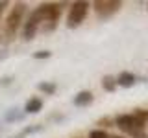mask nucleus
<instances>
[{
  "mask_svg": "<svg viewBox=\"0 0 148 138\" xmlns=\"http://www.w3.org/2000/svg\"><path fill=\"white\" fill-rule=\"evenodd\" d=\"M39 26H41V18L37 17L35 11H32L30 17H28L24 20V24H22V39L32 41L35 37V33L39 31Z\"/></svg>",
  "mask_w": 148,
  "mask_h": 138,
  "instance_id": "obj_6",
  "label": "nucleus"
},
{
  "mask_svg": "<svg viewBox=\"0 0 148 138\" xmlns=\"http://www.w3.org/2000/svg\"><path fill=\"white\" fill-rule=\"evenodd\" d=\"M115 125L130 135V133H133V131H145L146 123L143 122L141 118H137L135 114H120V116L115 118Z\"/></svg>",
  "mask_w": 148,
  "mask_h": 138,
  "instance_id": "obj_4",
  "label": "nucleus"
},
{
  "mask_svg": "<svg viewBox=\"0 0 148 138\" xmlns=\"http://www.w3.org/2000/svg\"><path fill=\"white\" fill-rule=\"evenodd\" d=\"M50 55H52V53H50L48 50H41V52H35V53H34V57H35V59H48Z\"/></svg>",
  "mask_w": 148,
  "mask_h": 138,
  "instance_id": "obj_14",
  "label": "nucleus"
},
{
  "mask_svg": "<svg viewBox=\"0 0 148 138\" xmlns=\"http://www.w3.org/2000/svg\"><path fill=\"white\" fill-rule=\"evenodd\" d=\"M92 6H95V11H96L98 17L109 18L111 15H115V13L120 9L122 2H119V0H96Z\"/></svg>",
  "mask_w": 148,
  "mask_h": 138,
  "instance_id": "obj_5",
  "label": "nucleus"
},
{
  "mask_svg": "<svg viewBox=\"0 0 148 138\" xmlns=\"http://www.w3.org/2000/svg\"><path fill=\"white\" fill-rule=\"evenodd\" d=\"M133 114H135L137 118H141L145 123H148V110L146 109H135V112H133Z\"/></svg>",
  "mask_w": 148,
  "mask_h": 138,
  "instance_id": "obj_13",
  "label": "nucleus"
},
{
  "mask_svg": "<svg viewBox=\"0 0 148 138\" xmlns=\"http://www.w3.org/2000/svg\"><path fill=\"white\" fill-rule=\"evenodd\" d=\"M35 13L41 18V24H48V30H50V28H56V22L61 15V4H54V2L41 4L35 9Z\"/></svg>",
  "mask_w": 148,
  "mask_h": 138,
  "instance_id": "obj_2",
  "label": "nucleus"
},
{
  "mask_svg": "<svg viewBox=\"0 0 148 138\" xmlns=\"http://www.w3.org/2000/svg\"><path fill=\"white\" fill-rule=\"evenodd\" d=\"M109 138H126V136H120V135H113V136H109Z\"/></svg>",
  "mask_w": 148,
  "mask_h": 138,
  "instance_id": "obj_18",
  "label": "nucleus"
},
{
  "mask_svg": "<svg viewBox=\"0 0 148 138\" xmlns=\"http://www.w3.org/2000/svg\"><path fill=\"white\" fill-rule=\"evenodd\" d=\"M89 138H109V135L104 131V129H92L89 133Z\"/></svg>",
  "mask_w": 148,
  "mask_h": 138,
  "instance_id": "obj_12",
  "label": "nucleus"
},
{
  "mask_svg": "<svg viewBox=\"0 0 148 138\" xmlns=\"http://www.w3.org/2000/svg\"><path fill=\"white\" fill-rule=\"evenodd\" d=\"M37 89H39L41 92H45V94H48V96H52L54 92H56V83H48V81H43V83H39L37 85Z\"/></svg>",
  "mask_w": 148,
  "mask_h": 138,
  "instance_id": "obj_11",
  "label": "nucleus"
},
{
  "mask_svg": "<svg viewBox=\"0 0 148 138\" xmlns=\"http://www.w3.org/2000/svg\"><path fill=\"white\" fill-rule=\"evenodd\" d=\"M115 79H117V87H124V89H130V87H133L137 83L135 74L132 72H120Z\"/></svg>",
  "mask_w": 148,
  "mask_h": 138,
  "instance_id": "obj_7",
  "label": "nucleus"
},
{
  "mask_svg": "<svg viewBox=\"0 0 148 138\" xmlns=\"http://www.w3.org/2000/svg\"><path fill=\"white\" fill-rule=\"evenodd\" d=\"M92 99H95V96H92L91 90H82L74 96V105L76 107H87V105L92 103Z\"/></svg>",
  "mask_w": 148,
  "mask_h": 138,
  "instance_id": "obj_8",
  "label": "nucleus"
},
{
  "mask_svg": "<svg viewBox=\"0 0 148 138\" xmlns=\"http://www.w3.org/2000/svg\"><path fill=\"white\" fill-rule=\"evenodd\" d=\"M24 13H26V4L22 2H17L11 7L9 15L4 20V37H6V41H11L18 31V28L24 24Z\"/></svg>",
  "mask_w": 148,
  "mask_h": 138,
  "instance_id": "obj_1",
  "label": "nucleus"
},
{
  "mask_svg": "<svg viewBox=\"0 0 148 138\" xmlns=\"http://www.w3.org/2000/svg\"><path fill=\"white\" fill-rule=\"evenodd\" d=\"M8 7V2H0V17H2V11Z\"/></svg>",
  "mask_w": 148,
  "mask_h": 138,
  "instance_id": "obj_17",
  "label": "nucleus"
},
{
  "mask_svg": "<svg viewBox=\"0 0 148 138\" xmlns=\"http://www.w3.org/2000/svg\"><path fill=\"white\" fill-rule=\"evenodd\" d=\"M130 136H133V138H148L145 131H133V133H130Z\"/></svg>",
  "mask_w": 148,
  "mask_h": 138,
  "instance_id": "obj_15",
  "label": "nucleus"
},
{
  "mask_svg": "<svg viewBox=\"0 0 148 138\" xmlns=\"http://www.w3.org/2000/svg\"><path fill=\"white\" fill-rule=\"evenodd\" d=\"M102 89L106 92H115V89H117V79L113 76H104L102 77Z\"/></svg>",
  "mask_w": 148,
  "mask_h": 138,
  "instance_id": "obj_10",
  "label": "nucleus"
},
{
  "mask_svg": "<svg viewBox=\"0 0 148 138\" xmlns=\"http://www.w3.org/2000/svg\"><path fill=\"white\" fill-rule=\"evenodd\" d=\"M41 109H43V99L37 98V96L30 98V99L26 101V105H24V110H26L28 114H37Z\"/></svg>",
  "mask_w": 148,
  "mask_h": 138,
  "instance_id": "obj_9",
  "label": "nucleus"
},
{
  "mask_svg": "<svg viewBox=\"0 0 148 138\" xmlns=\"http://www.w3.org/2000/svg\"><path fill=\"white\" fill-rule=\"evenodd\" d=\"M91 4L85 2V0H78V2L71 4V9H69V17H67V26L69 28H78L85 20L87 13H89Z\"/></svg>",
  "mask_w": 148,
  "mask_h": 138,
  "instance_id": "obj_3",
  "label": "nucleus"
},
{
  "mask_svg": "<svg viewBox=\"0 0 148 138\" xmlns=\"http://www.w3.org/2000/svg\"><path fill=\"white\" fill-rule=\"evenodd\" d=\"M9 83H11V77H2V81H0V85H9Z\"/></svg>",
  "mask_w": 148,
  "mask_h": 138,
  "instance_id": "obj_16",
  "label": "nucleus"
}]
</instances>
